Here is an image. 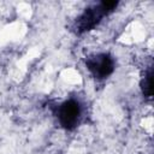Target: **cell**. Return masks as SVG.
<instances>
[{"label": "cell", "mask_w": 154, "mask_h": 154, "mask_svg": "<svg viewBox=\"0 0 154 154\" xmlns=\"http://www.w3.org/2000/svg\"><path fill=\"white\" fill-rule=\"evenodd\" d=\"M60 79L66 85H70V87H76V85H79L82 83V77H81L79 72L72 67L64 69L60 72Z\"/></svg>", "instance_id": "cell-1"}, {"label": "cell", "mask_w": 154, "mask_h": 154, "mask_svg": "<svg viewBox=\"0 0 154 154\" xmlns=\"http://www.w3.org/2000/svg\"><path fill=\"white\" fill-rule=\"evenodd\" d=\"M142 124H143L144 131H146L148 135H152V132H153V117H152V116L144 117V119L142 120Z\"/></svg>", "instance_id": "cell-2"}]
</instances>
